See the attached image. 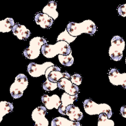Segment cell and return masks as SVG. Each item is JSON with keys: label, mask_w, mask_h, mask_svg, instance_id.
<instances>
[{"label": "cell", "mask_w": 126, "mask_h": 126, "mask_svg": "<svg viewBox=\"0 0 126 126\" xmlns=\"http://www.w3.org/2000/svg\"><path fill=\"white\" fill-rule=\"evenodd\" d=\"M126 43L121 37L114 36L111 40V46L109 48V56L112 60L119 61L123 57V51L124 50Z\"/></svg>", "instance_id": "5b68a950"}, {"label": "cell", "mask_w": 126, "mask_h": 126, "mask_svg": "<svg viewBox=\"0 0 126 126\" xmlns=\"http://www.w3.org/2000/svg\"><path fill=\"white\" fill-rule=\"evenodd\" d=\"M58 59L61 64L65 66H71L74 63V58L72 56V52H71L68 56L59 55Z\"/></svg>", "instance_id": "603a6c76"}, {"label": "cell", "mask_w": 126, "mask_h": 126, "mask_svg": "<svg viewBox=\"0 0 126 126\" xmlns=\"http://www.w3.org/2000/svg\"><path fill=\"white\" fill-rule=\"evenodd\" d=\"M68 33L73 37H78L82 33L93 35L96 32V25L91 20H86L81 23L69 22L67 25Z\"/></svg>", "instance_id": "7a4b0ae2"}, {"label": "cell", "mask_w": 126, "mask_h": 126, "mask_svg": "<svg viewBox=\"0 0 126 126\" xmlns=\"http://www.w3.org/2000/svg\"><path fill=\"white\" fill-rule=\"evenodd\" d=\"M58 88L61 90H64L65 93H67L69 95L75 96L78 94L79 92L78 86L72 83L71 80H69L65 78H63L57 82Z\"/></svg>", "instance_id": "30bf717a"}, {"label": "cell", "mask_w": 126, "mask_h": 126, "mask_svg": "<svg viewBox=\"0 0 126 126\" xmlns=\"http://www.w3.org/2000/svg\"><path fill=\"white\" fill-rule=\"evenodd\" d=\"M71 81L74 85H76V86H79V85H80L81 84L82 76L78 73H75V74L71 76Z\"/></svg>", "instance_id": "d4e9b609"}, {"label": "cell", "mask_w": 126, "mask_h": 126, "mask_svg": "<svg viewBox=\"0 0 126 126\" xmlns=\"http://www.w3.org/2000/svg\"></svg>", "instance_id": "83f0119b"}, {"label": "cell", "mask_w": 126, "mask_h": 126, "mask_svg": "<svg viewBox=\"0 0 126 126\" xmlns=\"http://www.w3.org/2000/svg\"><path fill=\"white\" fill-rule=\"evenodd\" d=\"M120 114L122 115V116L123 117H124L125 119H126V105L125 106H122L120 109Z\"/></svg>", "instance_id": "4316f807"}, {"label": "cell", "mask_w": 126, "mask_h": 126, "mask_svg": "<svg viewBox=\"0 0 126 126\" xmlns=\"http://www.w3.org/2000/svg\"><path fill=\"white\" fill-rule=\"evenodd\" d=\"M46 78L48 79L50 82L57 83L63 78H65V72L61 73V68L58 66H51L47 69L46 73Z\"/></svg>", "instance_id": "7c38bea8"}, {"label": "cell", "mask_w": 126, "mask_h": 126, "mask_svg": "<svg viewBox=\"0 0 126 126\" xmlns=\"http://www.w3.org/2000/svg\"><path fill=\"white\" fill-rule=\"evenodd\" d=\"M47 109L39 106L35 109L32 113V119L35 122L34 126H49V120L46 118Z\"/></svg>", "instance_id": "ba28073f"}, {"label": "cell", "mask_w": 126, "mask_h": 126, "mask_svg": "<svg viewBox=\"0 0 126 126\" xmlns=\"http://www.w3.org/2000/svg\"><path fill=\"white\" fill-rule=\"evenodd\" d=\"M109 81L113 85H120L126 89V73H120L117 69H111L109 73Z\"/></svg>", "instance_id": "9c48e42d"}, {"label": "cell", "mask_w": 126, "mask_h": 126, "mask_svg": "<svg viewBox=\"0 0 126 126\" xmlns=\"http://www.w3.org/2000/svg\"><path fill=\"white\" fill-rule=\"evenodd\" d=\"M29 85L28 78L24 74H19L16 76L15 82L11 85L10 92L14 99L20 98L23 96V92Z\"/></svg>", "instance_id": "8992f818"}, {"label": "cell", "mask_w": 126, "mask_h": 126, "mask_svg": "<svg viewBox=\"0 0 126 126\" xmlns=\"http://www.w3.org/2000/svg\"><path fill=\"white\" fill-rule=\"evenodd\" d=\"M42 54L47 58H53L57 55L68 56L72 52L69 44L65 41H59L55 44H46L42 47Z\"/></svg>", "instance_id": "6da1fadb"}, {"label": "cell", "mask_w": 126, "mask_h": 126, "mask_svg": "<svg viewBox=\"0 0 126 126\" xmlns=\"http://www.w3.org/2000/svg\"><path fill=\"white\" fill-rule=\"evenodd\" d=\"M76 37H73V36L71 35L68 33L67 29H66L62 33H61L60 34L58 35L57 39V41H65L69 44L70 43L73 42L74 40H75Z\"/></svg>", "instance_id": "7402d4cb"}, {"label": "cell", "mask_w": 126, "mask_h": 126, "mask_svg": "<svg viewBox=\"0 0 126 126\" xmlns=\"http://www.w3.org/2000/svg\"><path fill=\"white\" fill-rule=\"evenodd\" d=\"M41 100L45 107L48 110L59 109L61 105V99L57 94H53L51 96L47 94H44L41 97Z\"/></svg>", "instance_id": "8fae6325"}, {"label": "cell", "mask_w": 126, "mask_h": 126, "mask_svg": "<svg viewBox=\"0 0 126 126\" xmlns=\"http://www.w3.org/2000/svg\"><path fill=\"white\" fill-rule=\"evenodd\" d=\"M29 44V47L23 51V55L27 59H35L40 56L42 47L47 44V41L43 37H36L31 39Z\"/></svg>", "instance_id": "277c9868"}, {"label": "cell", "mask_w": 126, "mask_h": 126, "mask_svg": "<svg viewBox=\"0 0 126 126\" xmlns=\"http://www.w3.org/2000/svg\"><path fill=\"white\" fill-rule=\"evenodd\" d=\"M15 25L14 20L12 18H7L0 22V32L3 33L10 32L13 30Z\"/></svg>", "instance_id": "d6986e66"}, {"label": "cell", "mask_w": 126, "mask_h": 126, "mask_svg": "<svg viewBox=\"0 0 126 126\" xmlns=\"http://www.w3.org/2000/svg\"><path fill=\"white\" fill-rule=\"evenodd\" d=\"M83 107L85 112L90 115L106 113L108 118L110 119L112 116V109L107 103H96L90 99H86L83 102Z\"/></svg>", "instance_id": "3957f363"}, {"label": "cell", "mask_w": 126, "mask_h": 126, "mask_svg": "<svg viewBox=\"0 0 126 126\" xmlns=\"http://www.w3.org/2000/svg\"><path fill=\"white\" fill-rule=\"evenodd\" d=\"M66 115L73 122H79L83 118V113L81 112L79 108L74 105H70L66 108Z\"/></svg>", "instance_id": "5bb4252c"}, {"label": "cell", "mask_w": 126, "mask_h": 126, "mask_svg": "<svg viewBox=\"0 0 126 126\" xmlns=\"http://www.w3.org/2000/svg\"><path fill=\"white\" fill-rule=\"evenodd\" d=\"M78 98V94H76L75 96H71L66 93H63L62 94L61 98V105L58 109V112H59V113L63 115H66L67 107L72 105L73 102L77 100Z\"/></svg>", "instance_id": "4fadbf2b"}, {"label": "cell", "mask_w": 126, "mask_h": 126, "mask_svg": "<svg viewBox=\"0 0 126 126\" xmlns=\"http://www.w3.org/2000/svg\"><path fill=\"white\" fill-rule=\"evenodd\" d=\"M118 13L123 17H126V4H124L119 6L117 9Z\"/></svg>", "instance_id": "484cf974"}, {"label": "cell", "mask_w": 126, "mask_h": 126, "mask_svg": "<svg viewBox=\"0 0 126 126\" xmlns=\"http://www.w3.org/2000/svg\"><path fill=\"white\" fill-rule=\"evenodd\" d=\"M13 33L20 40H27L30 37L31 32L28 29L25 27V26L17 23L13 28Z\"/></svg>", "instance_id": "2e32d148"}, {"label": "cell", "mask_w": 126, "mask_h": 126, "mask_svg": "<svg viewBox=\"0 0 126 126\" xmlns=\"http://www.w3.org/2000/svg\"><path fill=\"white\" fill-rule=\"evenodd\" d=\"M51 126H81L79 122H73L63 117H58L51 122Z\"/></svg>", "instance_id": "ac0fdd59"}, {"label": "cell", "mask_w": 126, "mask_h": 126, "mask_svg": "<svg viewBox=\"0 0 126 126\" xmlns=\"http://www.w3.org/2000/svg\"><path fill=\"white\" fill-rule=\"evenodd\" d=\"M36 23L43 29H49L53 25L54 20L47 14L42 13H37L35 16Z\"/></svg>", "instance_id": "9a60e30c"}, {"label": "cell", "mask_w": 126, "mask_h": 126, "mask_svg": "<svg viewBox=\"0 0 126 126\" xmlns=\"http://www.w3.org/2000/svg\"><path fill=\"white\" fill-rule=\"evenodd\" d=\"M57 8V3L55 1H50L48 4L45 6L42 10L43 13L47 14L54 20H56L58 17V12L56 11Z\"/></svg>", "instance_id": "e0dca14e"}, {"label": "cell", "mask_w": 126, "mask_h": 126, "mask_svg": "<svg viewBox=\"0 0 126 126\" xmlns=\"http://www.w3.org/2000/svg\"><path fill=\"white\" fill-rule=\"evenodd\" d=\"M13 109V105L10 102L6 101H2L0 102V121L1 122L3 117L10 112H12Z\"/></svg>", "instance_id": "ffe728a7"}, {"label": "cell", "mask_w": 126, "mask_h": 126, "mask_svg": "<svg viewBox=\"0 0 126 126\" xmlns=\"http://www.w3.org/2000/svg\"><path fill=\"white\" fill-rule=\"evenodd\" d=\"M54 63L46 62L42 64H38L35 63H30L27 66V71L32 77L37 78L46 75V71L51 66H54Z\"/></svg>", "instance_id": "52a82bcc"}, {"label": "cell", "mask_w": 126, "mask_h": 126, "mask_svg": "<svg viewBox=\"0 0 126 126\" xmlns=\"http://www.w3.org/2000/svg\"><path fill=\"white\" fill-rule=\"evenodd\" d=\"M57 87H58V85H57V83L50 82L48 79H47L46 81L44 82L42 84V88L47 92L54 90L56 88H57Z\"/></svg>", "instance_id": "cb8c5ba5"}, {"label": "cell", "mask_w": 126, "mask_h": 126, "mask_svg": "<svg viewBox=\"0 0 126 126\" xmlns=\"http://www.w3.org/2000/svg\"><path fill=\"white\" fill-rule=\"evenodd\" d=\"M114 122L109 119L106 113H102L99 115L98 126H114Z\"/></svg>", "instance_id": "44dd1931"}]
</instances>
